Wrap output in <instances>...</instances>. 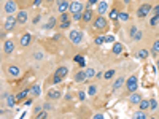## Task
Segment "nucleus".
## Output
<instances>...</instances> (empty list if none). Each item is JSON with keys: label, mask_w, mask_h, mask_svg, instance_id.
Masks as SVG:
<instances>
[{"label": "nucleus", "mask_w": 159, "mask_h": 119, "mask_svg": "<svg viewBox=\"0 0 159 119\" xmlns=\"http://www.w3.org/2000/svg\"><path fill=\"white\" fill-rule=\"evenodd\" d=\"M137 87H139V79H137L135 75L129 76V78L126 79V91L131 94V92H135Z\"/></svg>", "instance_id": "f257e3e1"}, {"label": "nucleus", "mask_w": 159, "mask_h": 119, "mask_svg": "<svg viewBox=\"0 0 159 119\" xmlns=\"http://www.w3.org/2000/svg\"><path fill=\"white\" fill-rule=\"evenodd\" d=\"M68 38H70V41L73 45H80L81 40H83V33H81L80 30H76V29H73V30L68 32Z\"/></svg>", "instance_id": "f03ea898"}, {"label": "nucleus", "mask_w": 159, "mask_h": 119, "mask_svg": "<svg viewBox=\"0 0 159 119\" xmlns=\"http://www.w3.org/2000/svg\"><path fill=\"white\" fill-rule=\"evenodd\" d=\"M107 19L104 18L102 14H99L96 19H94V27L97 29V30H107Z\"/></svg>", "instance_id": "7ed1b4c3"}, {"label": "nucleus", "mask_w": 159, "mask_h": 119, "mask_svg": "<svg viewBox=\"0 0 159 119\" xmlns=\"http://www.w3.org/2000/svg\"><path fill=\"white\" fill-rule=\"evenodd\" d=\"M151 10H153V6L150 5V3H143V5L137 10V16H139V18H147Z\"/></svg>", "instance_id": "20e7f679"}, {"label": "nucleus", "mask_w": 159, "mask_h": 119, "mask_svg": "<svg viewBox=\"0 0 159 119\" xmlns=\"http://www.w3.org/2000/svg\"><path fill=\"white\" fill-rule=\"evenodd\" d=\"M3 10H5L7 14H13V13L18 10V5H16L15 0H7L5 5H3Z\"/></svg>", "instance_id": "39448f33"}, {"label": "nucleus", "mask_w": 159, "mask_h": 119, "mask_svg": "<svg viewBox=\"0 0 159 119\" xmlns=\"http://www.w3.org/2000/svg\"><path fill=\"white\" fill-rule=\"evenodd\" d=\"M16 22H18V19L13 18L11 14H8L5 24H3V30H5V32H7V30H13V29H15V25H16Z\"/></svg>", "instance_id": "423d86ee"}, {"label": "nucleus", "mask_w": 159, "mask_h": 119, "mask_svg": "<svg viewBox=\"0 0 159 119\" xmlns=\"http://www.w3.org/2000/svg\"><path fill=\"white\" fill-rule=\"evenodd\" d=\"M129 35H131V38L134 41H140L142 37H143V35H142V30H140V29H137L135 25H132V27L129 29Z\"/></svg>", "instance_id": "0eeeda50"}, {"label": "nucleus", "mask_w": 159, "mask_h": 119, "mask_svg": "<svg viewBox=\"0 0 159 119\" xmlns=\"http://www.w3.org/2000/svg\"><path fill=\"white\" fill-rule=\"evenodd\" d=\"M68 11L73 14V13H81L83 11V3L81 2H72L70 5H68Z\"/></svg>", "instance_id": "6e6552de"}, {"label": "nucleus", "mask_w": 159, "mask_h": 119, "mask_svg": "<svg viewBox=\"0 0 159 119\" xmlns=\"http://www.w3.org/2000/svg\"><path fill=\"white\" fill-rule=\"evenodd\" d=\"M13 51H15V43H13L11 40H7L5 43H3V54H5V56H10Z\"/></svg>", "instance_id": "1a4fd4ad"}, {"label": "nucleus", "mask_w": 159, "mask_h": 119, "mask_svg": "<svg viewBox=\"0 0 159 119\" xmlns=\"http://www.w3.org/2000/svg\"><path fill=\"white\" fill-rule=\"evenodd\" d=\"M7 73L10 75V76H13V78H16V76L21 75V69H19L18 65H8L7 67Z\"/></svg>", "instance_id": "9d476101"}, {"label": "nucleus", "mask_w": 159, "mask_h": 119, "mask_svg": "<svg viewBox=\"0 0 159 119\" xmlns=\"http://www.w3.org/2000/svg\"><path fill=\"white\" fill-rule=\"evenodd\" d=\"M27 18H29V13L25 10H21V11H18V14H16V19H18L19 24H25L27 22Z\"/></svg>", "instance_id": "9b49d317"}, {"label": "nucleus", "mask_w": 159, "mask_h": 119, "mask_svg": "<svg viewBox=\"0 0 159 119\" xmlns=\"http://www.w3.org/2000/svg\"><path fill=\"white\" fill-rule=\"evenodd\" d=\"M140 100H142V95L139 94V92H131V94H129V102H131L132 105H139L140 103Z\"/></svg>", "instance_id": "f8f14e48"}, {"label": "nucleus", "mask_w": 159, "mask_h": 119, "mask_svg": "<svg viewBox=\"0 0 159 119\" xmlns=\"http://www.w3.org/2000/svg\"><path fill=\"white\" fill-rule=\"evenodd\" d=\"M56 5H57L59 13H65L68 10V5H70V3H67L65 0H56Z\"/></svg>", "instance_id": "ddd939ff"}, {"label": "nucleus", "mask_w": 159, "mask_h": 119, "mask_svg": "<svg viewBox=\"0 0 159 119\" xmlns=\"http://www.w3.org/2000/svg\"><path fill=\"white\" fill-rule=\"evenodd\" d=\"M30 41H32V35H30V33H24V35L21 37V46H24V48L30 45Z\"/></svg>", "instance_id": "4468645a"}, {"label": "nucleus", "mask_w": 159, "mask_h": 119, "mask_svg": "<svg viewBox=\"0 0 159 119\" xmlns=\"http://www.w3.org/2000/svg\"><path fill=\"white\" fill-rule=\"evenodd\" d=\"M75 81H76V83H84V81H88V79H86V73H84V70L76 71V73H75Z\"/></svg>", "instance_id": "2eb2a0df"}, {"label": "nucleus", "mask_w": 159, "mask_h": 119, "mask_svg": "<svg viewBox=\"0 0 159 119\" xmlns=\"http://www.w3.org/2000/svg\"><path fill=\"white\" fill-rule=\"evenodd\" d=\"M124 81H126V79H124L123 76H121V78H118V79H115L113 86H111V91H113V92H116L118 89H119V87H121L123 84H124Z\"/></svg>", "instance_id": "dca6fc26"}, {"label": "nucleus", "mask_w": 159, "mask_h": 119, "mask_svg": "<svg viewBox=\"0 0 159 119\" xmlns=\"http://www.w3.org/2000/svg\"><path fill=\"white\" fill-rule=\"evenodd\" d=\"M16 102H18V99H16L15 95H11V94L5 97V103H7V107H10V108H11V107H15Z\"/></svg>", "instance_id": "f3484780"}, {"label": "nucleus", "mask_w": 159, "mask_h": 119, "mask_svg": "<svg viewBox=\"0 0 159 119\" xmlns=\"http://www.w3.org/2000/svg\"><path fill=\"white\" fill-rule=\"evenodd\" d=\"M67 73H68V69H67V67H59V69L57 70H56V73L54 75H57V76H61V78L64 79V78H65V76H67Z\"/></svg>", "instance_id": "a211bd4d"}, {"label": "nucleus", "mask_w": 159, "mask_h": 119, "mask_svg": "<svg viewBox=\"0 0 159 119\" xmlns=\"http://www.w3.org/2000/svg\"><path fill=\"white\" fill-rule=\"evenodd\" d=\"M61 91H56V89H53V91L48 92V99L49 100H56V99H61Z\"/></svg>", "instance_id": "6ab92c4d"}, {"label": "nucleus", "mask_w": 159, "mask_h": 119, "mask_svg": "<svg viewBox=\"0 0 159 119\" xmlns=\"http://www.w3.org/2000/svg\"><path fill=\"white\" fill-rule=\"evenodd\" d=\"M83 21L84 22H91L92 21V11L89 8H86V11L83 13Z\"/></svg>", "instance_id": "aec40b11"}, {"label": "nucleus", "mask_w": 159, "mask_h": 119, "mask_svg": "<svg viewBox=\"0 0 159 119\" xmlns=\"http://www.w3.org/2000/svg\"><path fill=\"white\" fill-rule=\"evenodd\" d=\"M108 10V5H107V2H100L97 5V11H99V14H104V13Z\"/></svg>", "instance_id": "412c9836"}, {"label": "nucleus", "mask_w": 159, "mask_h": 119, "mask_svg": "<svg viewBox=\"0 0 159 119\" xmlns=\"http://www.w3.org/2000/svg\"><path fill=\"white\" fill-rule=\"evenodd\" d=\"M40 86H38V84H35V86H32L30 89H29V94L30 95H33V97H37V95H40Z\"/></svg>", "instance_id": "4be33fe9"}, {"label": "nucleus", "mask_w": 159, "mask_h": 119, "mask_svg": "<svg viewBox=\"0 0 159 119\" xmlns=\"http://www.w3.org/2000/svg\"><path fill=\"white\" fill-rule=\"evenodd\" d=\"M84 73H86V79H91V78H94L97 73H96V70L94 69H91V67H88V69L84 70Z\"/></svg>", "instance_id": "5701e85b"}, {"label": "nucleus", "mask_w": 159, "mask_h": 119, "mask_svg": "<svg viewBox=\"0 0 159 119\" xmlns=\"http://www.w3.org/2000/svg\"><path fill=\"white\" fill-rule=\"evenodd\" d=\"M139 108H140V110H143V111L150 110V100H143V99H142V100H140V103H139Z\"/></svg>", "instance_id": "b1692460"}, {"label": "nucleus", "mask_w": 159, "mask_h": 119, "mask_svg": "<svg viewBox=\"0 0 159 119\" xmlns=\"http://www.w3.org/2000/svg\"><path fill=\"white\" fill-rule=\"evenodd\" d=\"M123 49H124V48H123L121 43H115V45H113V54H116V56L123 53Z\"/></svg>", "instance_id": "393cba45"}, {"label": "nucleus", "mask_w": 159, "mask_h": 119, "mask_svg": "<svg viewBox=\"0 0 159 119\" xmlns=\"http://www.w3.org/2000/svg\"><path fill=\"white\" fill-rule=\"evenodd\" d=\"M27 94H29V89H24L23 92H19V94L16 95V99H18V102H23V100H25V97H27Z\"/></svg>", "instance_id": "a878e982"}, {"label": "nucleus", "mask_w": 159, "mask_h": 119, "mask_svg": "<svg viewBox=\"0 0 159 119\" xmlns=\"http://www.w3.org/2000/svg\"><path fill=\"white\" fill-rule=\"evenodd\" d=\"M158 24H159V13H156V14L150 19V25H151V27H154V25H158Z\"/></svg>", "instance_id": "bb28decb"}, {"label": "nucleus", "mask_w": 159, "mask_h": 119, "mask_svg": "<svg viewBox=\"0 0 159 119\" xmlns=\"http://www.w3.org/2000/svg\"><path fill=\"white\" fill-rule=\"evenodd\" d=\"M54 25H56V18H49V22L45 25V29H46V30H51Z\"/></svg>", "instance_id": "cd10ccee"}, {"label": "nucleus", "mask_w": 159, "mask_h": 119, "mask_svg": "<svg viewBox=\"0 0 159 119\" xmlns=\"http://www.w3.org/2000/svg\"><path fill=\"white\" fill-rule=\"evenodd\" d=\"M137 56H139L140 59H147V57L150 56V53H148L147 49H140L139 53H137Z\"/></svg>", "instance_id": "c85d7f7f"}, {"label": "nucleus", "mask_w": 159, "mask_h": 119, "mask_svg": "<svg viewBox=\"0 0 159 119\" xmlns=\"http://www.w3.org/2000/svg\"><path fill=\"white\" fill-rule=\"evenodd\" d=\"M134 118H135V119H145V118H147V113H145L143 110H140V111H137V113L134 114Z\"/></svg>", "instance_id": "c756f323"}, {"label": "nucleus", "mask_w": 159, "mask_h": 119, "mask_svg": "<svg viewBox=\"0 0 159 119\" xmlns=\"http://www.w3.org/2000/svg\"><path fill=\"white\" fill-rule=\"evenodd\" d=\"M118 10L116 8H113V10H110V13H108V18H111V19H118Z\"/></svg>", "instance_id": "7c9ffc66"}, {"label": "nucleus", "mask_w": 159, "mask_h": 119, "mask_svg": "<svg viewBox=\"0 0 159 119\" xmlns=\"http://www.w3.org/2000/svg\"><path fill=\"white\" fill-rule=\"evenodd\" d=\"M115 76V70H107L105 73H104V78L105 79H111Z\"/></svg>", "instance_id": "2f4dec72"}, {"label": "nucleus", "mask_w": 159, "mask_h": 119, "mask_svg": "<svg viewBox=\"0 0 159 119\" xmlns=\"http://www.w3.org/2000/svg\"><path fill=\"white\" fill-rule=\"evenodd\" d=\"M46 116H48V110H45V111H38L35 118H37V119H45Z\"/></svg>", "instance_id": "473e14b6"}, {"label": "nucleus", "mask_w": 159, "mask_h": 119, "mask_svg": "<svg viewBox=\"0 0 159 119\" xmlns=\"http://www.w3.org/2000/svg\"><path fill=\"white\" fill-rule=\"evenodd\" d=\"M43 57H45L43 51H37V53H33V59H37V61H41Z\"/></svg>", "instance_id": "72a5a7b5"}, {"label": "nucleus", "mask_w": 159, "mask_h": 119, "mask_svg": "<svg viewBox=\"0 0 159 119\" xmlns=\"http://www.w3.org/2000/svg\"><path fill=\"white\" fill-rule=\"evenodd\" d=\"M70 27V19H65V21H61V29H68Z\"/></svg>", "instance_id": "f704fd0d"}, {"label": "nucleus", "mask_w": 159, "mask_h": 119, "mask_svg": "<svg viewBox=\"0 0 159 119\" xmlns=\"http://www.w3.org/2000/svg\"><path fill=\"white\" fill-rule=\"evenodd\" d=\"M118 19L119 21H127L129 19V14H127V13H119V14H118Z\"/></svg>", "instance_id": "c9c22d12"}, {"label": "nucleus", "mask_w": 159, "mask_h": 119, "mask_svg": "<svg viewBox=\"0 0 159 119\" xmlns=\"http://www.w3.org/2000/svg\"><path fill=\"white\" fill-rule=\"evenodd\" d=\"M153 53H154V54L159 53V40H156V41L153 43Z\"/></svg>", "instance_id": "e433bc0d"}, {"label": "nucleus", "mask_w": 159, "mask_h": 119, "mask_svg": "<svg viewBox=\"0 0 159 119\" xmlns=\"http://www.w3.org/2000/svg\"><path fill=\"white\" fill-rule=\"evenodd\" d=\"M156 108H158V102L154 99H151L150 100V110H156Z\"/></svg>", "instance_id": "4c0bfd02"}, {"label": "nucleus", "mask_w": 159, "mask_h": 119, "mask_svg": "<svg viewBox=\"0 0 159 119\" xmlns=\"http://www.w3.org/2000/svg\"><path fill=\"white\" fill-rule=\"evenodd\" d=\"M83 19V13H73V21H80Z\"/></svg>", "instance_id": "58836bf2"}, {"label": "nucleus", "mask_w": 159, "mask_h": 119, "mask_svg": "<svg viewBox=\"0 0 159 119\" xmlns=\"http://www.w3.org/2000/svg\"><path fill=\"white\" fill-rule=\"evenodd\" d=\"M61 81H62L61 76H57V75H54V76H53V84H59Z\"/></svg>", "instance_id": "ea45409f"}, {"label": "nucleus", "mask_w": 159, "mask_h": 119, "mask_svg": "<svg viewBox=\"0 0 159 119\" xmlns=\"http://www.w3.org/2000/svg\"><path fill=\"white\" fill-rule=\"evenodd\" d=\"M96 92H97V87L96 86H91V87H89V91H88V94L89 95H96Z\"/></svg>", "instance_id": "a19ab883"}, {"label": "nucleus", "mask_w": 159, "mask_h": 119, "mask_svg": "<svg viewBox=\"0 0 159 119\" xmlns=\"http://www.w3.org/2000/svg\"><path fill=\"white\" fill-rule=\"evenodd\" d=\"M75 61L78 62L81 67H84V61H83V57H81V56H76V57H75Z\"/></svg>", "instance_id": "79ce46f5"}, {"label": "nucleus", "mask_w": 159, "mask_h": 119, "mask_svg": "<svg viewBox=\"0 0 159 119\" xmlns=\"http://www.w3.org/2000/svg\"><path fill=\"white\" fill-rule=\"evenodd\" d=\"M104 41H105V38H104V37H97L94 43H96V45H102V43H104Z\"/></svg>", "instance_id": "37998d69"}, {"label": "nucleus", "mask_w": 159, "mask_h": 119, "mask_svg": "<svg viewBox=\"0 0 159 119\" xmlns=\"http://www.w3.org/2000/svg\"><path fill=\"white\" fill-rule=\"evenodd\" d=\"M105 41H107V43H115V37H113V35L105 37Z\"/></svg>", "instance_id": "c03bdc74"}, {"label": "nucleus", "mask_w": 159, "mask_h": 119, "mask_svg": "<svg viewBox=\"0 0 159 119\" xmlns=\"http://www.w3.org/2000/svg\"><path fill=\"white\" fill-rule=\"evenodd\" d=\"M40 18H41V16H35V18L32 19V22L33 24H38V22H40Z\"/></svg>", "instance_id": "a18cd8bd"}, {"label": "nucleus", "mask_w": 159, "mask_h": 119, "mask_svg": "<svg viewBox=\"0 0 159 119\" xmlns=\"http://www.w3.org/2000/svg\"><path fill=\"white\" fill-rule=\"evenodd\" d=\"M78 97H80L81 100H84V99H86V94H84L83 91H81V92H78Z\"/></svg>", "instance_id": "49530a36"}, {"label": "nucleus", "mask_w": 159, "mask_h": 119, "mask_svg": "<svg viewBox=\"0 0 159 119\" xmlns=\"http://www.w3.org/2000/svg\"><path fill=\"white\" fill-rule=\"evenodd\" d=\"M94 118H96V119H102V118H104V114H102V113H96V114H94Z\"/></svg>", "instance_id": "de8ad7c7"}, {"label": "nucleus", "mask_w": 159, "mask_h": 119, "mask_svg": "<svg viewBox=\"0 0 159 119\" xmlns=\"http://www.w3.org/2000/svg\"><path fill=\"white\" fill-rule=\"evenodd\" d=\"M43 108H45V110H51V105L49 103H45V105H43Z\"/></svg>", "instance_id": "09e8293b"}, {"label": "nucleus", "mask_w": 159, "mask_h": 119, "mask_svg": "<svg viewBox=\"0 0 159 119\" xmlns=\"http://www.w3.org/2000/svg\"><path fill=\"white\" fill-rule=\"evenodd\" d=\"M40 2H41V0H35V2H33V6H38V5H40Z\"/></svg>", "instance_id": "8fccbe9b"}, {"label": "nucleus", "mask_w": 159, "mask_h": 119, "mask_svg": "<svg viewBox=\"0 0 159 119\" xmlns=\"http://www.w3.org/2000/svg\"><path fill=\"white\" fill-rule=\"evenodd\" d=\"M102 76H104V73H102V71H99V73L96 75V78H102Z\"/></svg>", "instance_id": "3c124183"}, {"label": "nucleus", "mask_w": 159, "mask_h": 119, "mask_svg": "<svg viewBox=\"0 0 159 119\" xmlns=\"http://www.w3.org/2000/svg\"><path fill=\"white\" fill-rule=\"evenodd\" d=\"M99 0H89V5H94V3H97Z\"/></svg>", "instance_id": "603ef678"}, {"label": "nucleus", "mask_w": 159, "mask_h": 119, "mask_svg": "<svg viewBox=\"0 0 159 119\" xmlns=\"http://www.w3.org/2000/svg\"><path fill=\"white\" fill-rule=\"evenodd\" d=\"M154 11H156V13H159V5H158V6H154Z\"/></svg>", "instance_id": "864d4df0"}, {"label": "nucleus", "mask_w": 159, "mask_h": 119, "mask_svg": "<svg viewBox=\"0 0 159 119\" xmlns=\"http://www.w3.org/2000/svg\"><path fill=\"white\" fill-rule=\"evenodd\" d=\"M123 2H124V3H129V2H131V0H123Z\"/></svg>", "instance_id": "5fc2aeb1"}, {"label": "nucleus", "mask_w": 159, "mask_h": 119, "mask_svg": "<svg viewBox=\"0 0 159 119\" xmlns=\"http://www.w3.org/2000/svg\"><path fill=\"white\" fill-rule=\"evenodd\" d=\"M156 65H158V69H159V59H158V62H156Z\"/></svg>", "instance_id": "6e6d98bb"}]
</instances>
